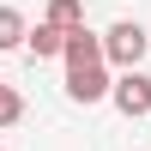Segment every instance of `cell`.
Returning <instances> with one entry per match:
<instances>
[{"mask_svg": "<svg viewBox=\"0 0 151 151\" xmlns=\"http://www.w3.org/2000/svg\"><path fill=\"white\" fill-rule=\"evenodd\" d=\"M30 42V24H24L18 6H0V48H24Z\"/></svg>", "mask_w": 151, "mask_h": 151, "instance_id": "6", "label": "cell"}, {"mask_svg": "<svg viewBox=\"0 0 151 151\" xmlns=\"http://www.w3.org/2000/svg\"><path fill=\"white\" fill-rule=\"evenodd\" d=\"M145 48H151V36H145L139 18H115V24L103 30V55H109V67H115V73H139Z\"/></svg>", "mask_w": 151, "mask_h": 151, "instance_id": "1", "label": "cell"}, {"mask_svg": "<svg viewBox=\"0 0 151 151\" xmlns=\"http://www.w3.org/2000/svg\"><path fill=\"white\" fill-rule=\"evenodd\" d=\"M48 24L55 30H85V0H48Z\"/></svg>", "mask_w": 151, "mask_h": 151, "instance_id": "5", "label": "cell"}, {"mask_svg": "<svg viewBox=\"0 0 151 151\" xmlns=\"http://www.w3.org/2000/svg\"><path fill=\"white\" fill-rule=\"evenodd\" d=\"M103 36H97V30H73L67 36V73H85V67H103Z\"/></svg>", "mask_w": 151, "mask_h": 151, "instance_id": "3", "label": "cell"}, {"mask_svg": "<svg viewBox=\"0 0 151 151\" xmlns=\"http://www.w3.org/2000/svg\"><path fill=\"white\" fill-rule=\"evenodd\" d=\"M18 121H24V97H18V85L0 79V127H18Z\"/></svg>", "mask_w": 151, "mask_h": 151, "instance_id": "7", "label": "cell"}, {"mask_svg": "<svg viewBox=\"0 0 151 151\" xmlns=\"http://www.w3.org/2000/svg\"><path fill=\"white\" fill-rule=\"evenodd\" d=\"M24 55L30 60H67V30H55V24H30V42H24Z\"/></svg>", "mask_w": 151, "mask_h": 151, "instance_id": "4", "label": "cell"}, {"mask_svg": "<svg viewBox=\"0 0 151 151\" xmlns=\"http://www.w3.org/2000/svg\"><path fill=\"white\" fill-rule=\"evenodd\" d=\"M109 103H115L127 121H145L151 115V79L145 73H115V97H109Z\"/></svg>", "mask_w": 151, "mask_h": 151, "instance_id": "2", "label": "cell"}]
</instances>
